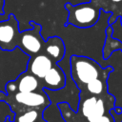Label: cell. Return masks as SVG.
Instances as JSON below:
<instances>
[{
	"label": "cell",
	"mask_w": 122,
	"mask_h": 122,
	"mask_svg": "<svg viewBox=\"0 0 122 122\" xmlns=\"http://www.w3.org/2000/svg\"><path fill=\"white\" fill-rule=\"evenodd\" d=\"M106 12H111L109 25H112L122 13V0H91Z\"/></svg>",
	"instance_id": "obj_12"
},
{
	"label": "cell",
	"mask_w": 122,
	"mask_h": 122,
	"mask_svg": "<svg viewBox=\"0 0 122 122\" xmlns=\"http://www.w3.org/2000/svg\"><path fill=\"white\" fill-rule=\"evenodd\" d=\"M4 122H13V121H11L10 119V117L8 116V117H6V119H5V121Z\"/></svg>",
	"instance_id": "obj_17"
},
{
	"label": "cell",
	"mask_w": 122,
	"mask_h": 122,
	"mask_svg": "<svg viewBox=\"0 0 122 122\" xmlns=\"http://www.w3.org/2000/svg\"><path fill=\"white\" fill-rule=\"evenodd\" d=\"M30 24L31 25L30 29L20 31L17 48L31 57L43 52L46 40L41 35V25L34 21H30Z\"/></svg>",
	"instance_id": "obj_5"
},
{
	"label": "cell",
	"mask_w": 122,
	"mask_h": 122,
	"mask_svg": "<svg viewBox=\"0 0 122 122\" xmlns=\"http://www.w3.org/2000/svg\"><path fill=\"white\" fill-rule=\"evenodd\" d=\"M4 6H5V0H0V14H4Z\"/></svg>",
	"instance_id": "obj_16"
},
{
	"label": "cell",
	"mask_w": 122,
	"mask_h": 122,
	"mask_svg": "<svg viewBox=\"0 0 122 122\" xmlns=\"http://www.w3.org/2000/svg\"><path fill=\"white\" fill-rule=\"evenodd\" d=\"M58 109L66 122H115L111 112L109 113L104 114L97 118L83 119V118H80L79 116H77L75 111L67 102L58 103Z\"/></svg>",
	"instance_id": "obj_10"
},
{
	"label": "cell",
	"mask_w": 122,
	"mask_h": 122,
	"mask_svg": "<svg viewBox=\"0 0 122 122\" xmlns=\"http://www.w3.org/2000/svg\"><path fill=\"white\" fill-rule=\"evenodd\" d=\"M0 102H5L15 114L32 109L44 111L51 104L45 90L30 92H16L10 94L0 91Z\"/></svg>",
	"instance_id": "obj_2"
},
{
	"label": "cell",
	"mask_w": 122,
	"mask_h": 122,
	"mask_svg": "<svg viewBox=\"0 0 122 122\" xmlns=\"http://www.w3.org/2000/svg\"><path fill=\"white\" fill-rule=\"evenodd\" d=\"M43 110L32 109L23 112L16 113L13 122H47L43 118Z\"/></svg>",
	"instance_id": "obj_15"
},
{
	"label": "cell",
	"mask_w": 122,
	"mask_h": 122,
	"mask_svg": "<svg viewBox=\"0 0 122 122\" xmlns=\"http://www.w3.org/2000/svg\"><path fill=\"white\" fill-rule=\"evenodd\" d=\"M5 88L7 94L13 93L16 92H30L44 90L41 80L30 72H29L28 71H25L24 72L20 73L15 80L9 81L6 84Z\"/></svg>",
	"instance_id": "obj_7"
},
{
	"label": "cell",
	"mask_w": 122,
	"mask_h": 122,
	"mask_svg": "<svg viewBox=\"0 0 122 122\" xmlns=\"http://www.w3.org/2000/svg\"><path fill=\"white\" fill-rule=\"evenodd\" d=\"M107 80L108 79L105 78L95 79L88 83L82 90H80V93L90 95H103L108 92Z\"/></svg>",
	"instance_id": "obj_14"
},
{
	"label": "cell",
	"mask_w": 122,
	"mask_h": 122,
	"mask_svg": "<svg viewBox=\"0 0 122 122\" xmlns=\"http://www.w3.org/2000/svg\"><path fill=\"white\" fill-rule=\"evenodd\" d=\"M115 98L109 92L103 95L80 93V100L75 111L77 116L83 119H93L107 114L114 108Z\"/></svg>",
	"instance_id": "obj_3"
},
{
	"label": "cell",
	"mask_w": 122,
	"mask_h": 122,
	"mask_svg": "<svg viewBox=\"0 0 122 122\" xmlns=\"http://www.w3.org/2000/svg\"><path fill=\"white\" fill-rule=\"evenodd\" d=\"M20 30L14 14L10 13L7 20L0 21V49L11 51L17 48Z\"/></svg>",
	"instance_id": "obj_6"
},
{
	"label": "cell",
	"mask_w": 122,
	"mask_h": 122,
	"mask_svg": "<svg viewBox=\"0 0 122 122\" xmlns=\"http://www.w3.org/2000/svg\"><path fill=\"white\" fill-rule=\"evenodd\" d=\"M41 83L44 90L59 91L66 85V75L63 70L58 66V63H54L51 69L41 79Z\"/></svg>",
	"instance_id": "obj_9"
},
{
	"label": "cell",
	"mask_w": 122,
	"mask_h": 122,
	"mask_svg": "<svg viewBox=\"0 0 122 122\" xmlns=\"http://www.w3.org/2000/svg\"><path fill=\"white\" fill-rule=\"evenodd\" d=\"M65 9L68 10L66 26L70 24L81 29L94 26L99 20L101 12V9L92 1L74 6L71 3H66Z\"/></svg>",
	"instance_id": "obj_4"
},
{
	"label": "cell",
	"mask_w": 122,
	"mask_h": 122,
	"mask_svg": "<svg viewBox=\"0 0 122 122\" xmlns=\"http://www.w3.org/2000/svg\"><path fill=\"white\" fill-rule=\"evenodd\" d=\"M43 52L47 54L54 63H58L65 56V44L59 36H51L45 42Z\"/></svg>",
	"instance_id": "obj_11"
},
{
	"label": "cell",
	"mask_w": 122,
	"mask_h": 122,
	"mask_svg": "<svg viewBox=\"0 0 122 122\" xmlns=\"http://www.w3.org/2000/svg\"><path fill=\"white\" fill-rule=\"evenodd\" d=\"M122 51V42L112 37V28L109 25L106 29V40L103 47V59H108L114 51Z\"/></svg>",
	"instance_id": "obj_13"
},
{
	"label": "cell",
	"mask_w": 122,
	"mask_h": 122,
	"mask_svg": "<svg viewBox=\"0 0 122 122\" xmlns=\"http://www.w3.org/2000/svg\"><path fill=\"white\" fill-rule=\"evenodd\" d=\"M71 76L79 90H82L88 83L100 78L108 79L113 71L112 66L101 67L95 60L81 55H71L70 58Z\"/></svg>",
	"instance_id": "obj_1"
},
{
	"label": "cell",
	"mask_w": 122,
	"mask_h": 122,
	"mask_svg": "<svg viewBox=\"0 0 122 122\" xmlns=\"http://www.w3.org/2000/svg\"><path fill=\"white\" fill-rule=\"evenodd\" d=\"M53 64L54 62L47 54L41 52L30 57L27 64V71L41 80L51 69Z\"/></svg>",
	"instance_id": "obj_8"
},
{
	"label": "cell",
	"mask_w": 122,
	"mask_h": 122,
	"mask_svg": "<svg viewBox=\"0 0 122 122\" xmlns=\"http://www.w3.org/2000/svg\"><path fill=\"white\" fill-rule=\"evenodd\" d=\"M119 21H120V24H121V26H122V13L119 15Z\"/></svg>",
	"instance_id": "obj_18"
}]
</instances>
